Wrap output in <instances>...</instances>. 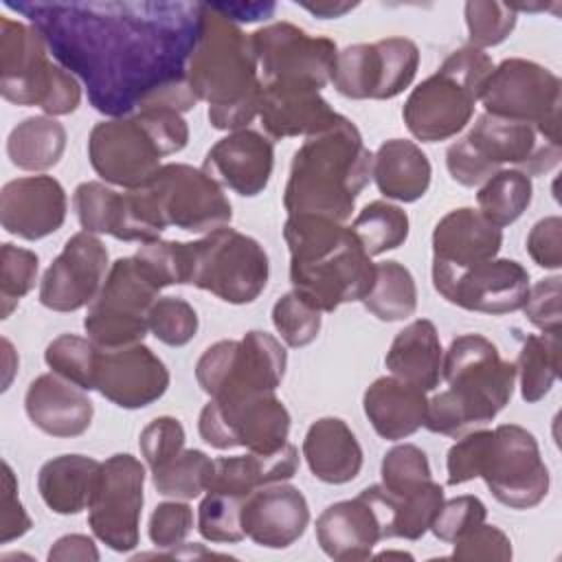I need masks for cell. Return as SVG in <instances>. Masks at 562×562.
<instances>
[{
    "mask_svg": "<svg viewBox=\"0 0 562 562\" xmlns=\"http://www.w3.org/2000/svg\"><path fill=\"white\" fill-rule=\"evenodd\" d=\"M68 211L66 191L53 176L15 178L0 193V224L7 233L35 241L61 228Z\"/></svg>",
    "mask_w": 562,
    "mask_h": 562,
    "instance_id": "603a6c76",
    "label": "cell"
},
{
    "mask_svg": "<svg viewBox=\"0 0 562 562\" xmlns=\"http://www.w3.org/2000/svg\"><path fill=\"white\" fill-rule=\"evenodd\" d=\"M378 558H411V555L404 553V551H384V553H380Z\"/></svg>",
    "mask_w": 562,
    "mask_h": 562,
    "instance_id": "03108f58",
    "label": "cell"
},
{
    "mask_svg": "<svg viewBox=\"0 0 562 562\" xmlns=\"http://www.w3.org/2000/svg\"><path fill=\"white\" fill-rule=\"evenodd\" d=\"M529 257L547 270H558L562 266V220L549 215L533 224L527 235Z\"/></svg>",
    "mask_w": 562,
    "mask_h": 562,
    "instance_id": "680465c9",
    "label": "cell"
},
{
    "mask_svg": "<svg viewBox=\"0 0 562 562\" xmlns=\"http://www.w3.org/2000/svg\"><path fill=\"white\" fill-rule=\"evenodd\" d=\"M362 305L384 323L413 316L417 310V285L411 270L393 259L375 263V281Z\"/></svg>",
    "mask_w": 562,
    "mask_h": 562,
    "instance_id": "f35d334b",
    "label": "cell"
},
{
    "mask_svg": "<svg viewBox=\"0 0 562 562\" xmlns=\"http://www.w3.org/2000/svg\"><path fill=\"white\" fill-rule=\"evenodd\" d=\"M2 349H4V369H7V375H4V384H2V391H7L9 389V384H11V375H13V369L18 367H13V362H9V347H7V340L2 338Z\"/></svg>",
    "mask_w": 562,
    "mask_h": 562,
    "instance_id": "e7e4bbea",
    "label": "cell"
},
{
    "mask_svg": "<svg viewBox=\"0 0 562 562\" xmlns=\"http://www.w3.org/2000/svg\"><path fill=\"white\" fill-rule=\"evenodd\" d=\"M48 46L33 24L0 18V92L9 103L37 105L48 116L79 108L81 86L72 72L48 59Z\"/></svg>",
    "mask_w": 562,
    "mask_h": 562,
    "instance_id": "30bf717a",
    "label": "cell"
},
{
    "mask_svg": "<svg viewBox=\"0 0 562 562\" xmlns=\"http://www.w3.org/2000/svg\"><path fill=\"white\" fill-rule=\"evenodd\" d=\"M99 347L90 338L61 334L48 342L44 360L53 373L75 382L83 391H94V362Z\"/></svg>",
    "mask_w": 562,
    "mask_h": 562,
    "instance_id": "ee69618b",
    "label": "cell"
},
{
    "mask_svg": "<svg viewBox=\"0 0 562 562\" xmlns=\"http://www.w3.org/2000/svg\"><path fill=\"white\" fill-rule=\"evenodd\" d=\"M382 487L389 492H411L432 481L428 457L415 443L393 446L382 459Z\"/></svg>",
    "mask_w": 562,
    "mask_h": 562,
    "instance_id": "f907efd6",
    "label": "cell"
},
{
    "mask_svg": "<svg viewBox=\"0 0 562 562\" xmlns=\"http://www.w3.org/2000/svg\"><path fill=\"white\" fill-rule=\"evenodd\" d=\"M187 79L195 99L209 105V123L215 130H244L259 114L261 79L250 35L209 2H202Z\"/></svg>",
    "mask_w": 562,
    "mask_h": 562,
    "instance_id": "277c9868",
    "label": "cell"
},
{
    "mask_svg": "<svg viewBox=\"0 0 562 562\" xmlns=\"http://www.w3.org/2000/svg\"><path fill=\"white\" fill-rule=\"evenodd\" d=\"M213 459L202 450H182L160 468L151 470V483L158 494L191 501L209 490Z\"/></svg>",
    "mask_w": 562,
    "mask_h": 562,
    "instance_id": "7bdbcfd3",
    "label": "cell"
},
{
    "mask_svg": "<svg viewBox=\"0 0 562 562\" xmlns=\"http://www.w3.org/2000/svg\"><path fill=\"white\" fill-rule=\"evenodd\" d=\"M149 222L162 233L176 226L189 233H211L224 228L233 217V206L222 189L204 169L184 162H169L140 189Z\"/></svg>",
    "mask_w": 562,
    "mask_h": 562,
    "instance_id": "8fae6325",
    "label": "cell"
},
{
    "mask_svg": "<svg viewBox=\"0 0 562 562\" xmlns=\"http://www.w3.org/2000/svg\"><path fill=\"white\" fill-rule=\"evenodd\" d=\"M310 522V507L303 492L288 483H270L241 503V529L255 544L285 549L294 544Z\"/></svg>",
    "mask_w": 562,
    "mask_h": 562,
    "instance_id": "cb8c5ba5",
    "label": "cell"
},
{
    "mask_svg": "<svg viewBox=\"0 0 562 562\" xmlns=\"http://www.w3.org/2000/svg\"><path fill=\"white\" fill-rule=\"evenodd\" d=\"M147 274L162 290L167 285H187L191 277V241H149L134 255Z\"/></svg>",
    "mask_w": 562,
    "mask_h": 562,
    "instance_id": "bcb514c9",
    "label": "cell"
},
{
    "mask_svg": "<svg viewBox=\"0 0 562 562\" xmlns=\"http://www.w3.org/2000/svg\"><path fill=\"white\" fill-rule=\"evenodd\" d=\"M288 367L285 347L252 329L239 340L213 342L195 364V380L211 400L274 393Z\"/></svg>",
    "mask_w": 562,
    "mask_h": 562,
    "instance_id": "7c38bea8",
    "label": "cell"
},
{
    "mask_svg": "<svg viewBox=\"0 0 562 562\" xmlns=\"http://www.w3.org/2000/svg\"><path fill=\"white\" fill-rule=\"evenodd\" d=\"M432 285L457 307L498 316L522 310L529 294V272L514 259H487L461 270L432 261Z\"/></svg>",
    "mask_w": 562,
    "mask_h": 562,
    "instance_id": "ffe728a7",
    "label": "cell"
},
{
    "mask_svg": "<svg viewBox=\"0 0 562 562\" xmlns=\"http://www.w3.org/2000/svg\"><path fill=\"white\" fill-rule=\"evenodd\" d=\"M187 143L182 114L156 108L97 123L88 136V158L97 176L132 191L158 173L160 158L184 149Z\"/></svg>",
    "mask_w": 562,
    "mask_h": 562,
    "instance_id": "52a82bcc",
    "label": "cell"
},
{
    "mask_svg": "<svg viewBox=\"0 0 562 562\" xmlns=\"http://www.w3.org/2000/svg\"><path fill=\"white\" fill-rule=\"evenodd\" d=\"M419 48L408 37L353 44L336 55L334 88L347 99H393L415 79Z\"/></svg>",
    "mask_w": 562,
    "mask_h": 562,
    "instance_id": "ac0fdd59",
    "label": "cell"
},
{
    "mask_svg": "<svg viewBox=\"0 0 562 562\" xmlns=\"http://www.w3.org/2000/svg\"><path fill=\"white\" fill-rule=\"evenodd\" d=\"M169 371L143 342L97 351L94 391L121 408H143L165 395Z\"/></svg>",
    "mask_w": 562,
    "mask_h": 562,
    "instance_id": "7402d4cb",
    "label": "cell"
},
{
    "mask_svg": "<svg viewBox=\"0 0 562 562\" xmlns=\"http://www.w3.org/2000/svg\"><path fill=\"white\" fill-rule=\"evenodd\" d=\"M42 33L53 57L112 119L143 110L189 112L187 70L202 2H7Z\"/></svg>",
    "mask_w": 562,
    "mask_h": 562,
    "instance_id": "6da1fadb",
    "label": "cell"
},
{
    "mask_svg": "<svg viewBox=\"0 0 562 562\" xmlns=\"http://www.w3.org/2000/svg\"><path fill=\"white\" fill-rule=\"evenodd\" d=\"M193 529V509L187 503L165 501L156 505V509L149 516V540L158 549H173L184 542V538Z\"/></svg>",
    "mask_w": 562,
    "mask_h": 562,
    "instance_id": "11a10c76",
    "label": "cell"
},
{
    "mask_svg": "<svg viewBox=\"0 0 562 562\" xmlns=\"http://www.w3.org/2000/svg\"><path fill=\"white\" fill-rule=\"evenodd\" d=\"M448 485L483 479L492 496L509 509L536 507L549 492V470L536 437L516 424L470 430L448 450Z\"/></svg>",
    "mask_w": 562,
    "mask_h": 562,
    "instance_id": "8992f818",
    "label": "cell"
},
{
    "mask_svg": "<svg viewBox=\"0 0 562 562\" xmlns=\"http://www.w3.org/2000/svg\"><path fill=\"white\" fill-rule=\"evenodd\" d=\"M296 470L299 450L290 441L270 454L248 452L241 457H220L213 459V474L206 492H222L246 498L263 485L292 479Z\"/></svg>",
    "mask_w": 562,
    "mask_h": 562,
    "instance_id": "1f68e13d",
    "label": "cell"
},
{
    "mask_svg": "<svg viewBox=\"0 0 562 562\" xmlns=\"http://www.w3.org/2000/svg\"><path fill=\"white\" fill-rule=\"evenodd\" d=\"M31 529V518L18 498V481L7 461H2V512H0V542L7 544Z\"/></svg>",
    "mask_w": 562,
    "mask_h": 562,
    "instance_id": "91938a15",
    "label": "cell"
},
{
    "mask_svg": "<svg viewBox=\"0 0 562 562\" xmlns=\"http://www.w3.org/2000/svg\"><path fill=\"white\" fill-rule=\"evenodd\" d=\"M492 70V57L481 48L461 46L452 50L437 72L408 94L402 110L408 132L422 143L457 136L470 123Z\"/></svg>",
    "mask_w": 562,
    "mask_h": 562,
    "instance_id": "ba28073f",
    "label": "cell"
},
{
    "mask_svg": "<svg viewBox=\"0 0 562 562\" xmlns=\"http://www.w3.org/2000/svg\"><path fill=\"white\" fill-rule=\"evenodd\" d=\"M75 213L83 231L88 233H105L121 241H140L145 244V235L140 233L132 198L130 193H119L103 182H81L72 195Z\"/></svg>",
    "mask_w": 562,
    "mask_h": 562,
    "instance_id": "8d00e7d4",
    "label": "cell"
},
{
    "mask_svg": "<svg viewBox=\"0 0 562 562\" xmlns=\"http://www.w3.org/2000/svg\"><path fill=\"white\" fill-rule=\"evenodd\" d=\"M200 437L217 448L270 454L288 443L290 413L274 393L211 400L198 419Z\"/></svg>",
    "mask_w": 562,
    "mask_h": 562,
    "instance_id": "e0dca14e",
    "label": "cell"
},
{
    "mask_svg": "<svg viewBox=\"0 0 562 562\" xmlns=\"http://www.w3.org/2000/svg\"><path fill=\"white\" fill-rule=\"evenodd\" d=\"M560 334H529L516 362L520 378V395L527 404L540 402L553 386L560 373Z\"/></svg>",
    "mask_w": 562,
    "mask_h": 562,
    "instance_id": "60d3db41",
    "label": "cell"
},
{
    "mask_svg": "<svg viewBox=\"0 0 562 562\" xmlns=\"http://www.w3.org/2000/svg\"><path fill=\"white\" fill-rule=\"evenodd\" d=\"M481 101L485 114L536 125L544 138L560 143L562 83L549 68L522 57L503 59L487 77Z\"/></svg>",
    "mask_w": 562,
    "mask_h": 562,
    "instance_id": "9a60e30c",
    "label": "cell"
},
{
    "mask_svg": "<svg viewBox=\"0 0 562 562\" xmlns=\"http://www.w3.org/2000/svg\"><path fill=\"white\" fill-rule=\"evenodd\" d=\"M560 277L553 274L549 279L529 285L527 301L522 305L527 321L538 327L542 334H560L562 312H560Z\"/></svg>",
    "mask_w": 562,
    "mask_h": 562,
    "instance_id": "6f0895ef",
    "label": "cell"
},
{
    "mask_svg": "<svg viewBox=\"0 0 562 562\" xmlns=\"http://www.w3.org/2000/svg\"><path fill=\"white\" fill-rule=\"evenodd\" d=\"M316 540L331 560H367L373 547L384 540L380 512L364 492L356 498L338 501L316 518Z\"/></svg>",
    "mask_w": 562,
    "mask_h": 562,
    "instance_id": "484cf974",
    "label": "cell"
},
{
    "mask_svg": "<svg viewBox=\"0 0 562 562\" xmlns=\"http://www.w3.org/2000/svg\"><path fill=\"white\" fill-rule=\"evenodd\" d=\"M353 235L369 257L402 246L408 237V215L397 204L375 200L369 202L351 224Z\"/></svg>",
    "mask_w": 562,
    "mask_h": 562,
    "instance_id": "b9f144b4",
    "label": "cell"
},
{
    "mask_svg": "<svg viewBox=\"0 0 562 562\" xmlns=\"http://www.w3.org/2000/svg\"><path fill=\"white\" fill-rule=\"evenodd\" d=\"M40 259L33 250L15 244L0 246V316L9 318L20 299L26 296L37 281Z\"/></svg>",
    "mask_w": 562,
    "mask_h": 562,
    "instance_id": "f6af8a7d",
    "label": "cell"
},
{
    "mask_svg": "<svg viewBox=\"0 0 562 562\" xmlns=\"http://www.w3.org/2000/svg\"><path fill=\"white\" fill-rule=\"evenodd\" d=\"M562 158V145L551 143L536 125L481 114L474 127L446 151V167L454 182L481 187L490 176L514 165L518 171L540 176Z\"/></svg>",
    "mask_w": 562,
    "mask_h": 562,
    "instance_id": "9c48e42d",
    "label": "cell"
},
{
    "mask_svg": "<svg viewBox=\"0 0 562 562\" xmlns=\"http://www.w3.org/2000/svg\"><path fill=\"white\" fill-rule=\"evenodd\" d=\"M531 178L518 169H501L476 191V204L485 220L503 228L514 224L531 204Z\"/></svg>",
    "mask_w": 562,
    "mask_h": 562,
    "instance_id": "ab89813d",
    "label": "cell"
},
{
    "mask_svg": "<svg viewBox=\"0 0 562 562\" xmlns=\"http://www.w3.org/2000/svg\"><path fill=\"white\" fill-rule=\"evenodd\" d=\"M143 485L145 465L136 457L119 452L101 463L88 525L112 551L125 553L138 547Z\"/></svg>",
    "mask_w": 562,
    "mask_h": 562,
    "instance_id": "d6986e66",
    "label": "cell"
},
{
    "mask_svg": "<svg viewBox=\"0 0 562 562\" xmlns=\"http://www.w3.org/2000/svg\"><path fill=\"white\" fill-rule=\"evenodd\" d=\"M149 331L169 347H182L198 334V314L180 296H158L149 310Z\"/></svg>",
    "mask_w": 562,
    "mask_h": 562,
    "instance_id": "816d5d0a",
    "label": "cell"
},
{
    "mask_svg": "<svg viewBox=\"0 0 562 562\" xmlns=\"http://www.w3.org/2000/svg\"><path fill=\"white\" fill-rule=\"evenodd\" d=\"M259 119L272 138L314 136L336 125L342 114L321 92L294 86H261Z\"/></svg>",
    "mask_w": 562,
    "mask_h": 562,
    "instance_id": "83f0119b",
    "label": "cell"
},
{
    "mask_svg": "<svg viewBox=\"0 0 562 562\" xmlns=\"http://www.w3.org/2000/svg\"><path fill=\"white\" fill-rule=\"evenodd\" d=\"M463 11L470 46L481 50L505 42L516 26V11L509 7V2L470 0L465 2Z\"/></svg>",
    "mask_w": 562,
    "mask_h": 562,
    "instance_id": "c3c4849f",
    "label": "cell"
},
{
    "mask_svg": "<svg viewBox=\"0 0 562 562\" xmlns=\"http://www.w3.org/2000/svg\"><path fill=\"white\" fill-rule=\"evenodd\" d=\"M48 560H99V551L92 538L83 533L61 536L48 551Z\"/></svg>",
    "mask_w": 562,
    "mask_h": 562,
    "instance_id": "94428289",
    "label": "cell"
},
{
    "mask_svg": "<svg viewBox=\"0 0 562 562\" xmlns=\"http://www.w3.org/2000/svg\"><path fill=\"white\" fill-rule=\"evenodd\" d=\"M296 4H301L303 9H307L310 13H314L321 20L342 18L347 11L358 7V2H329V0H323V2H296Z\"/></svg>",
    "mask_w": 562,
    "mask_h": 562,
    "instance_id": "be15d7a7",
    "label": "cell"
},
{
    "mask_svg": "<svg viewBox=\"0 0 562 562\" xmlns=\"http://www.w3.org/2000/svg\"><path fill=\"white\" fill-rule=\"evenodd\" d=\"M250 42L259 64L261 86H294L321 92L336 66V42L316 37L290 22H272L255 33Z\"/></svg>",
    "mask_w": 562,
    "mask_h": 562,
    "instance_id": "2e32d148",
    "label": "cell"
},
{
    "mask_svg": "<svg viewBox=\"0 0 562 562\" xmlns=\"http://www.w3.org/2000/svg\"><path fill=\"white\" fill-rule=\"evenodd\" d=\"M268 274L270 263L263 246L235 228L224 226L191 241L189 285L226 303H252L263 292Z\"/></svg>",
    "mask_w": 562,
    "mask_h": 562,
    "instance_id": "5bb4252c",
    "label": "cell"
},
{
    "mask_svg": "<svg viewBox=\"0 0 562 562\" xmlns=\"http://www.w3.org/2000/svg\"><path fill=\"white\" fill-rule=\"evenodd\" d=\"M454 544L452 560H498L507 562L512 558V542L494 525L481 522L479 527L463 533Z\"/></svg>",
    "mask_w": 562,
    "mask_h": 562,
    "instance_id": "9f6ffc18",
    "label": "cell"
},
{
    "mask_svg": "<svg viewBox=\"0 0 562 562\" xmlns=\"http://www.w3.org/2000/svg\"><path fill=\"white\" fill-rule=\"evenodd\" d=\"M501 246L503 231L472 206L446 213L432 231V261L452 270L494 259Z\"/></svg>",
    "mask_w": 562,
    "mask_h": 562,
    "instance_id": "f1b7e54d",
    "label": "cell"
},
{
    "mask_svg": "<svg viewBox=\"0 0 562 562\" xmlns=\"http://www.w3.org/2000/svg\"><path fill=\"white\" fill-rule=\"evenodd\" d=\"M138 446L147 465L160 468L184 450V428L176 417H156L140 430Z\"/></svg>",
    "mask_w": 562,
    "mask_h": 562,
    "instance_id": "db71d44e",
    "label": "cell"
},
{
    "mask_svg": "<svg viewBox=\"0 0 562 562\" xmlns=\"http://www.w3.org/2000/svg\"><path fill=\"white\" fill-rule=\"evenodd\" d=\"M101 463L86 454H61L46 461L37 474L42 501L55 514H79L90 507Z\"/></svg>",
    "mask_w": 562,
    "mask_h": 562,
    "instance_id": "d590c367",
    "label": "cell"
},
{
    "mask_svg": "<svg viewBox=\"0 0 562 562\" xmlns=\"http://www.w3.org/2000/svg\"><path fill=\"white\" fill-rule=\"evenodd\" d=\"M426 391L395 378H378L362 397V408L373 430L389 441L406 439L424 426Z\"/></svg>",
    "mask_w": 562,
    "mask_h": 562,
    "instance_id": "f546056e",
    "label": "cell"
},
{
    "mask_svg": "<svg viewBox=\"0 0 562 562\" xmlns=\"http://www.w3.org/2000/svg\"><path fill=\"white\" fill-rule=\"evenodd\" d=\"M241 496L209 492L198 507V531L211 542H239L241 529Z\"/></svg>",
    "mask_w": 562,
    "mask_h": 562,
    "instance_id": "681fc988",
    "label": "cell"
},
{
    "mask_svg": "<svg viewBox=\"0 0 562 562\" xmlns=\"http://www.w3.org/2000/svg\"><path fill=\"white\" fill-rule=\"evenodd\" d=\"M441 378L448 389L428 400L424 426L437 435L461 437L490 424L507 406L516 364L503 360L485 336L461 334L443 353Z\"/></svg>",
    "mask_w": 562,
    "mask_h": 562,
    "instance_id": "5b68a950",
    "label": "cell"
},
{
    "mask_svg": "<svg viewBox=\"0 0 562 562\" xmlns=\"http://www.w3.org/2000/svg\"><path fill=\"white\" fill-rule=\"evenodd\" d=\"M211 4V2H209ZM217 13L228 18L231 22H257L266 20L274 13L277 4L274 2H213L211 4Z\"/></svg>",
    "mask_w": 562,
    "mask_h": 562,
    "instance_id": "6125c7cd",
    "label": "cell"
},
{
    "mask_svg": "<svg viewBox=\"0 0 562 562\" xmlns=\"http://www.w3.org/2000/svg\"><path fill=\"white\" fill-rule=\"evenodd\" d=\"M274 147L268 136L257 130H237L220 138L204 156L202 169L222 187L255 198L272 176Z\"/></svg>",
    "mask_w": 562,
    "mask_h": 562,
    "instance_id": "d4e9b609",
    "label": "cell"
},
{
    "mask_svg": "<svg viewBox=\"0 0 562 562\" xmlns=\"http://www.w3.org/2000/svg\"><path fill=\"white\" fill-rule=\"evenodd\" d=\"M321 310L296 290L283 294L272 307V323L288 347H307L321 331Z\"/></svg>",
    "mask_w": 562,
    "mask_h": 562,
    "instance_id": "7dc6e473",
    "label": "cell"
},
{
    "mask_svg": "<svg viewBox=\"0 0 562 562\" xmlns=\"http://www.w3.org/2000/svg\"><path fill=\"white\" fill-rule=\"evenodd\" d=\"M160 288L136 257L116 259L101 292L88 305L83 327L88 338L103 349L143 342L149 331V310Z\"/></svg>",
    "mask_w": 562,
    "mask_h": 562,
    "instance_id": "4fadbf2b",
    "label": "cell"
},
{
    "mask_svg": "<svg viewBox=\"0 0 562 562\" xmlns=\"http://www.w3.org/2000/svg\"><path fill=\"white\" fill-rule=\"evenodd\" d=\"M371 169L373 154L360 130L342 116L329 130L307 136L294 151L283 206L288 215H321L345 224L371 180Z\"/></svg>",
    "mask_w": 562,
    "mask_h": 562,
    "instance_id": "7a4b0ae2",
    "label": "cell"
},
{
    "mask_svg": "<svg viewBox=\"0 0 562 562\" xmlns=\"http://www.w3.org/2000/svg\"><path fill=\"white\" fill-rule=\"evenodd\" d=\"M441 342L432 321L417 318L393 338L386 351V369L391 375L422 389L432 391L441 380Z\"/></svg>",
    "mask_w": 562,
    "mask_h": 562,
    "instance_id": "d6a6232c",
    "label": "cell"
},
{
    "mask_svg": "<svg viewBox=\"0 0 562 562\" xmlns=\"http://www.w3.org/2000/svg\"><path fill=\"white\" fill-rule=\"evenodd\" d=\"M283 239L290 250L292 288L316 310L334 312L369 294L375 263L351 226L321 215H288Z\"/></svg>",
    "mask_w": 562,
    "mask_h": 562,
    "instance_id": "3957f363",
    "label": "cell"
},
{
    "mask_svg": "<svg viewBox=\"0 0 562 562\" xmlns=\"http://www.w3.org/2000/svg\"><path fill=\"white\" fill-rule=\"evenodd\" d=\"M66 149V127L48 114L29 116L7 138L9 160L24 171H46L59 162Z\"/></svg>",
    "mask_w": 562,
    "mask_h": 562,
    "instance_id": "74e56055",
    "label": "cell"
},
{
    "mask_svg": "<svg viewBox=\"0 0 562 562\" xmlns=\"http://www.w3.org/2000/svg\"><path fill=\"white\" fill-rule=\"evenodd\" d=\"M24 411L31 424L50 437H79L90 428L94 415L86 391L53 371L29 384Z\"/></svg>",
    "mask_w": 562,
    "mask_h": 562,
    "instance_id": "4316f807",
    "label": "cell"
},
{
    "mask_svg": "<svg viewBox=\"0 0 562 562\" xmlns=\"http://www.w3.org/2000/svg\"><path fill=\"white\" fill-rule=\"evenodd\" d=\"M310 472L331 485L353 481L362 468V448L351 428L338 417L316 419L303 439Z\"/></svg>",
    "mask_w": 562,
    "mask_h": 562,
    "instance_id": "4dcf8cb0",
    "label": "cell"
},
{
    "mask_svg": "<svg viewBox=\"0 0 562 562\" xmlns=\"http://www.w3.org/2000/svg\"><path fill=\"white\" fill-rule=\"evenodd\" d=\"M108 248L88 231L75 233L53 259L40 283V303L53 312L90 305L108 277Z\"/></svg>",
    "mask_w": 562,
    "mask_h": 562,
    "instance_id": "44dd1931",
    "label": "cell"
},
{
    "mask_svg": "<svg viewBox=\"0 0 562 562\" xmlns=\"http://www.w3.org/2000/svg\"><path fill=\"white\" fill-rule=\"evenodd\" d=\"M380 512L384 540L406 538L419 540L432 525L435 516L443 505V487L435 481L411 490V492H389L380 483L362 490Z\"/></svg>",
    "mask_w": 562,
    "mask_h": 562,
    "instance_id": "836d02e7",
    "label": "cell"
},
{
    "mask_svg": "<svg viewBox=\"0 0 562 562\" xmlns=\"http://www.w3.org/2000/svg\"><path fill=\"white\" fill-rule=\"evenodd\" d=\"M485 516H487V509H485L483 501L472 494H463V496L443 501L439 514L435 516V520L430 525V531L441 542L452 544L463 533H468L470 529L485 522Z\"/></svg>",
    "mask_w": 562,
    "mask_h": 562,
    "instance_id": "f5cc1de1",
    "label": "cell"
},
{
    "mask_svg": "<svg viewBox=\"0 0 562 562\" xmlns=\"http://www.w3.org/2000/svg\"><path fill=\"white\" fill-rule=\"evenodd\" d=\"M430 162L422 147L406 138L384 140L373 154L371 178L378 191L397 202H415L430 187Z\"/></svg>",
    "mask_w": 562,
    "mask_h": 562,
    "instance_id": "e575fe53",
    "label": "cell"
}]
</instances>
